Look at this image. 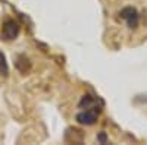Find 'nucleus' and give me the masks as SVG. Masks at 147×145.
<instances>
[{
	"label": "nucleus",
	"mask_w": 147,
	"mask_h": 145,
	"mask_svg": "<svg viewBox=\"0 0 147 145\" xmlns=\"http://www.w3.org/2000/svg\"><path fill=\"white\" fill-rule=\"evenodd\" d=\"M96 103H97V100L94 98V97H91V95H84L82 98H81V101H80V108H97L96 107ZM100 110V108H99Z\"/></svg>",
	"instance_id": "5"
},
{
	"label": "nucleus",
	"mask_w": 147,
	"mask_h": 145,
	"mask_svg": "<svg viewBox=\"0 0 147 145\" xmlns=\"http://www.w3.org/2000/svg\"><path fill=\"white\" fill-rule=\"evenodd\" d=\"M15 66H16V69L21 72L22 75H25L27 72H30V69H31V62H30V59H28L27 56L21 54V56H18V59H16Z\"/></svg>",
	"instance_id": "4"
},
{
	"label": "nucleus",
	"mask_w": 147,
	"mask_h": 145,
	"mask_svg": "<svg viewBox=\"0 0 147 145\" xmlns=\"http://www.w3.org/2000/svg\"><path fill=\"white\" fill-rule=\"evenodd\" d=\"M7 74H9V67H7V63H6V57L2 51H0V75L7 76Z\"/></svg>",
	"instance_id": "6"
},
{
	"label": "nucleus",
	"mask_w": 147,
	"mask_h": 145,
	"mask_svg": "<svg viewBox=\"0 0 147 145\" xmlns=\"http://www.w3.org/2000/svg\"><path fill=\"white\" fill-rule=\"evenodd\" d=\"M121 18L122 19H125L127 21V25L128 28L131 29H136L138 27V12L136 7H132V6H127L121 10Z\"/></svg>",
	"instance_id": "3"
},
{
	"label": "nucleus",
	"mask_w": 147,
	"mask_h": 145,
	"mask_svg": "<svg viewBox=\"0 0 147 145\" xmlns=\"http://www.w3.org/2000/svg\"><path fill=\"white\" fill-rule=\"evenodd\" d=\"M97 139H99L102 144H106V142H107V138H106V134H105V132H100V135L97 136Z\"/></svg>",
	"instance_id": "7"
},
{
	"label": "nucleus",
	"mask_w": 147,
	"mask_h": 145,
	"mask_svg": "<svg viewBox=\"0 0 147 145\" xmlns=\"http://www.w3.org/2000/svg\"><path fill=\"white\" fill-rule=\"evenodd\" d=\"M19 31H21L19 23L15 19H7V21H5L3 27H2L0 37H2L3 41H12L19 35Z\"/></svg>",
	"instance_id": "1"
},
{
	"label": "nucleus",
	"mask_w": 147,
	"mask_h": 145,
	"mask_svg": "<svg viewBox=\"0 0 147 145\" xmlns=\"http://www.w3.org/2000/svg\"><path fill=\"white\" fill-rule=\"evenodd\" d=\"M99 108H85L84 112H80L77 114V122L80 125H85V126H91L97 122L99 119Z\"/></svg>",
	"instance_id": "2"
}]
</instances>
